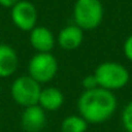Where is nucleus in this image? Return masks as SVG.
<instances>
[{
  "label": "nucleus",
  "mask_w": 132,
  "mask_h": 132,
  "mask_svg": "<svg viewBox=\"0 0 132 132\" xmlns=\"http://www.w3.org/2000/svg\"><path fill=\"white\" fill-rule=\"evenodd\" d=\"M117 97L114 92L100 87L83 91L77 101L78 114L87 120L88 124H101L110 119L117 110Z\"/></svg>",
  "instance_id": "nucleus-1"
},
{
  "label": "nucleus",
  "mask_w": 132,
  "mask_h": 132,
  "mask_svg": "<svg viewBox=\"0 0 132 132\" xmlns=\"http://www.w3.org/2000/svg\"><path fill=\"white\" fill-rule=\"evenodd\" d=\"M97 86L102 89L114 92L124 88L129 82V71L124 65L115 61H104L92 73Z\"/></svg>",
  "instance_id": "nucleus-2"
},
{
  "label": "nucleus",
  "mask_w": 132,
  "mask_h": 132,
  "mask_svg": "<svg viewBox=\"0 0 132 132\" xmlns=\"http://www.w3.org/2000/svg\"><path fill=\"white\" fill-rule=\"evenodd\" d=\"M74 25L83 31L97 29L104 18V7L101 0H77L73 8Z\"/></svg>",
  "instance_id": "nucleus-3"
},
{
  "label": "nucleus",
  "mask_w": 132,
  "mask_h": 132,
  "mask_svg": "<svg viewBox=\"0 0 132 132\" xmlns=\"http://www.w3.org/2000/svg\"><path fill=\"white\" fill-rule=\"evenodd\" d=\"M58 71V62L53 53H35L27 63V75L40 86L54 79Z\"/></svg>",
  "instance_id": "nucleus-4"
},
{
  "label": "nucleus",
  "mask_w": 132,
  "mask_h": 132,
  "mask_svg": "<svg viewBox=\"0 0 132 132\" xmlns=\"http://www.w3.org/2000/svg\"><path fill=\"white\" fill-rule=\"evenodd\" d=\"M40 92L42 86L29 75L18 77L11 84V96L13 101L23 109L38 105Z\"/></svg>",
  "instance_id": "nucleus-5"
},
{
  "label": "nucleus",
  "mask_w": 132,
  "mask_h": 132,
  "mask_svg": "<svg viewBox=\"0 0 132 132\" xmlns=\"http://www.w3.org/2000/svg\"><path fill=\"white\" fill-rule=\"evenodd\" d=\"M11 18L17 29L25 32H30L36 26L38 11L29 0H20L14 7L11 8Z\"/></svg>",
  "instance_id": "nucleus-6"
},
{
  "label": "nucleus",
  "mask_w": 132,
  "mask_h": 132,
  "mask_svg": "<svg viewBox=\"0 0 132 132\" xmlns=\"http://www.w3.org/2000/svg\"><path fill=\"white\" fill-rule=\"evenodd\" d=\"M29 40L36 53H52L56 45V36L45 26H35L30 31Z\"/></svg>",
  "instance_id": "nucleus-7"
},
{
  "label": "nucleus",
  "mask_w": 132,
  "mask_h": 132,
  "mask_svg": "<svg viewBox=\"0 0 132 132\" xmlns=\"http://www.w3.org/2000/svg\"><path fill=\"white\" fill-rule=\"evenodd\" d=\"M47 123V113L39 106L25 108L21 114V127L25 132H42Z\"/></svg>",
  "instance_id": "nucleus-8"
},
{
  "label": "nucleus",
  "mask_w": 132,
  "mask_h": 132,
  "mask_svg": "<svg viewBox=\"0 0 132 132\" xmlns=\"http://www.w3.org/2000/svg\"><path fill=\"white\" fill-rule=\"evenodd\" d=\"M84 40V31L77 25H68L60 30L56 43L63 51H75L78 49Z\"/></svg>",
  "instance_id": "nucleus-9"
},
{
  "label": "nucleus",
  "mask_w": 132,
  "mask_h": 132,
  "mask_svg": "<svg viewBox=\"0 0 132 132\" xmlns=\"http://www.w3.org/2000/svg\"><path fill=\"white\" fill-rule=\"evenodd\" d=\"M18 54L8 44H0V78H9L18 69Z\"/></svg>",
  "instance_id": "nucleus-10"
},
{
  "label": "nucleus",
  "mask_w": 132,
  "mask_h": 132,
  "mask_svg": "<svg viewBox=\"0 0 132 132\" xmlns=\"http://www.w3.org/2000/svg\"><path fill=\"white\" fill-rule=\"evenodd\" d=\"M63 102H65V96L58 87L51 86V87L42 88L38 105L45 113L47 111H57L60 108H62Z\"/></svg>",
  "instance_id": "nucleus-11"
},
{
  "label": "nucleus",
  "mask_w": 132,
  "mask_h": 132,
  "mask_svg": "<svg viewBox=\"0 0 132 132\" xmlns=\"http://www.w3.org/2000/svg\"><path fill=\"white\" fill-rule=\"evenodd\" d=\"M88 123L79 114L66 117L61 123V132H87Z\"/></svg>",
  "instance_id": "nucleus-12"
},
{
  "label": "nucleus",
  "mask_w": 132,
  "mask_h": 132,
  "mask_svg": "<svg viewBox=\"0 0 132 132\" xmlns=\"http://www.w3.org/2000/svg\"><path fill=\"white\" fill-rule=\"evenodd\" d=\"M122 124L127 132H132V101H129L122 110Z\"/></svg>",
  "instance_id": "nucleus-13"
},
{
  "label": "nucleus",
  "mask_w": 132,
  "mask_h": 132,
  "mask_svg": "<svg viewBox=\"0 0 132 132\" xmlns=\"http://www.w3.org/2000/svg\"><path fill=\"white\" fill-rule=\"evenodd\" d=\"M82 87H83V91H91V89H95L97 88V82L95 79V75L93 74H89V75H86L82 80Z\"/></svg>",
  "instance_id": "nucleus-14"
},
{
  "label": "nucleus",
  "mask_w": 132,
  "mask_h": 132,
  "mask_svg": "<svg viewBox=\"0 0 132 132\" xmlns=\"http://www.w3.org/2000/svg\"><path fill=\"white\" fill-rule=\"evenodd\" d=\"M123 53H124L126 58L129 62H132V35H129L124 40V43H123Z\"/></svg>",
  "instance_id": "nucleus-15"
},
{
  "label": "nucleus",
  "mask_w": 132,
  "mask_h": 132,
  "mask_svg": "<svg viewBox=\"0 0 132 132\" xmlns=\"http://www.w3.org/2000/svg\"><path fill=\"white\" fill-rule=\"evenodd\" d=\"M20 2V0H0V5L2 7H4V8H12V7H14L17 3Z\"/></svg>",
  "instance_id": "nucleus-16"
},
{
  "label": "nucleus",
  "mask_w": 132,
  "mask_h": 132,
  "mask_svg": "<svg viewBox=\"0 0 132 132\" xmlns=\"http://www.w3.org/2000/svg\"><path fill=\"white\" fill-rule=\"evenodd\" d=\"M42 132H48V131H42Z\"/></svg>",
  "instance_id": "nucleus-17"
}]
</instances>
